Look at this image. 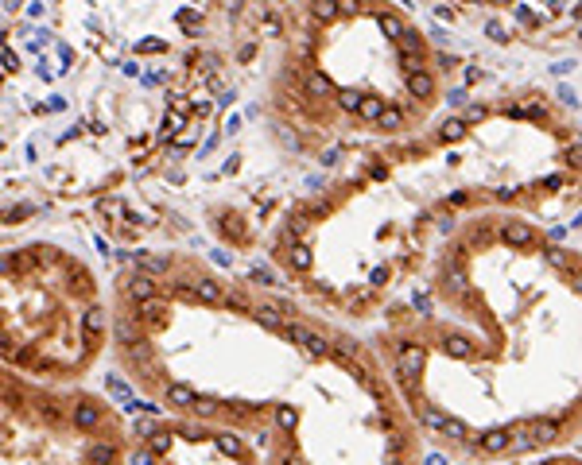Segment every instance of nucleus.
<instances>
[{
	"mask_svg": "<svg viewBox=\"0 0 582 465\" xmlns=\"http://www.w3.org/2000/svg\"><path fill=\"white\" fill-rule=\"evenodd\" d=\"M287 333H291V341H295L299 349H303L307 357H326L330 353V345H326V338H319L311 326H299V322H291L287 326Z\"/></svg>",
	"mask_w": 582,
	"mask_h": 465,
	"instance_id": "obj_1",
	"label": "nucleus"
},
{
	"mask_svg": "<svg viewBox=\"0 0 582 465\" xmlns=\"http://www.w3.org/2000/svg\"><path fill=\"white\" fill-rule=\"evenodd\" d=\"M404 85H408V93L416 101H431V98H435V74H431V70H419V74L404 78Z\"/></svg>",
	"mask_w": 582,
	"mask_h": 465,
	"instance_id": "obj_2",
	"label": "nucleus"
},
{
	"mask_svg": "<svg viewBox=\"0 0 582 465\" xmlns=\"http://www.w3.org/2000/svg\"><path fill=\"white\" fill-rule=\"evenodd\" d=\"M101 419H105V415H101V407H97V403L78 399V407H74V427H78V431H93Z\"/></svg>",
	"mask_w": 582,
	"mask_h": 465,
	"instance_id": "obj_3",
	"label": "nucleus"
},
{
	"mask_svg": "<svg viewBox=\"0 0 582 465\" xmlns=\"http://www.w3.org/2000/svg\"><path fill=\"white\" fill-rule=\"evenodd\" d=\"M125 291H128L136 303H148V299H155V279H152V276H132L128 283H125Z\"/></svg>",
	"mask_w": 582,
	"mask_h": 465,
	"instance_id": "obj_4",
	"label": "nucleus"
},
{
	"mask_svg": "<svg viewBox=\"0 0 582 465\" xmlns=\"http://www.w3.org/2000/svg\"><path fill=\"white\" fill-rule=\"evenodd\" d=\"M194 392L190 388H183V384H171V388H167V403H171V407H183V411H190L194 407Z\"/></svg>",
	"mask_w": 582,
	"mask_h": 465,
	"instance_id": "obj_5",
	"label": "nucleus"
},
{
	"mask_svg": "<svg viewBox=\"0 0 582 465\" xmlns=\"http://www.w3.org/2000/svg\"><path fill=\"white\" fill-rule=\"evenodd\" d=\"M252 318L260 326H284V310L280 306H252Z\"/></svg>",
	"mask_w": 582,
	"mask_h": 465,
	"instance_id": "obj_6",
	"label": "nucleus"
},
{
	"mask_svg": "<svg viewBox=\"0 0 582 465\" xmlns=\"http://www.w3.org/2000/svg\"><path fill=\"white\" fill-rule=\"evenodd\" d=\"M287 264L295 271H307V268H311V249H307V244H291V249H287Z\"/></svg>",
	"mask_w": 582,
	"mask_h": 465,
	"instance_id": "obj_7",
	"label": "nucleus"
},
{
	"mask_svg": "<svg viewBox=\"0 0 582 465\" xmlns=\"http://www.w3.org/2000/svg\"><path fill=\"white\" fill-rule=\"evenodd\" d=\"M311 16L319 23H330L338 16V0H311Z\"/></svg>",
	"mask_w": 582,
	"mask_h": 465,
	"instance_id": "obj_8",
	"label": "nucleus"
},
{
	"mask_svg": "<svg viewBox=\"0 0 582 465\" xmlns=\"http://www.w3.org/2000/svg\"><path fill=\"white\" fill-rule=\"evenodd\" d=\"M35 411H39L47 423H58V419H63V407H58L55 399H47V396H35Z\"/></svg>",
	"mask_w": 582,
	"mask_h": 465,
	"instance_id": "obj_9",
	"label": "nucleus"
},
{
	"mask_svg": "<svg viewBox=\"0 0 582 465\" xmlns=\"http://www.w3.org/2000/svg\"><path fill=\"white\" fill-rule=\"evenodd\" d=\"M400 125H404V109H396V105H388L381 113V120H377V128H384V132H396Z\"/></svg>",
	"mask_w": 582,
	"mask_h": 465,
	"instance_id": "obj_10",
	"label": "nucleus"
},
{
	"mask_svg": "<svg viewBox=\"0 0 582 465\" xmlns=\"http://www.w3.org/2000/svg\"><path fill=\"white\" fill-rule=\"evenodd\" d=\"M218 450H222V454H229V458H241V454H245V442H241V438H237V434H218Z\"/></svg>",
	"mask_w": 582,
	"mask_h": 465,
	"instance_id": "obj_11",
	"label": "nucleus"
},
{
	"mask_svg": "<svg viewBox=\"0 0 582 465\" xmlns=\"http://www.w3.org/2000/svg\"><path fill=\"white\" fill-rule=\"evenodd\" d=\"M194 291H198L206 303H222V295H225L222 287L214 283V279H194Z\"/></svg>",
	"mask_w": 582,
	"mask_h": 465,
	"instance_id": "obj_12",
	"label": "nucleus"
},
{
	"mask_svg": "<svg viewBox=\"0 0 582 465\" xmlns=\"http://www.w3.org/2000/svg\"><path fill=\"white\" fill-rule=\"evenodd\" d=\"M388 109V105H381V101H373V98H365V101H361V109H357V117L361 120H373V125H377V120H381V113Z\"/></svg>",
	"mask_w": 582,
	"mask_h": 465,
	"instance_id": "obj_13",
	"label": "nucleus"
},
{
	"mask_svg": "<svg viewBox=\"0 0 582 465\" xmlns=\"http://www.w3.org/2000/svg\"><path fill=\"white\" fill-rule=\"evenodd\" d=\"M160 431H163V419H152V415L136 419V434H140V438H155Z\"/></svg>",
	"mask_w": 582,
	"mask_h": 465,
	"instance_id": "obj_14",
	"label": "nucleus"
},
{
	"mask_svg": "<svg viewBox=\"0 0 582 465\" xmlns=\"http://www.w3.org/2000/svg\"><path fill=\"white\" fill-rule=\"evenodd\" d=\"M113 461H117L113 446H90V465H113Z\"/></svg>",
	"mask_w": 582,
	"mask_h": 465,
	"instance_id": "obj_15",
	"label": "nucleus"
},
{
	"mask_svg": "<svg viewBox=\"0 0 582 465\" xmlns=\"http://www.w3.org/2000/svg\"><path fill=\"white\" fill-rule=\"evenodd\" d=\"M218 411H222V403H218V399H194L190 415H198V419H214Z\"/></svg>",
	"mask_w": 582,
	"mask_h": 465,
	"instance_id": "obj_16",
	"label": "nucleus"
},
{
	"mask_svg": "<svg viewBox=\"0 0 582 465\" xmlns=\"http://www.w3.org/2000/svg\"><path fill=\"white\" fill-rule=\"evenodd\" d=\"M117 341H121V345H136V341H140V330L136 326H132V322H121V326H117Z\"/></svg>",
	"mask_w": 582,
	"mask_h": 465,
	"instance_id": "obj_17",
	"label": "nucleus"
},
{
	"mask_svg": "<svg viewBox=\"0 0 582 465\" xmlns=\"http://www.w3.org/2000/svg\"><path fill=\"white\" fill-rule=\"evenodd\" d=\"M307 90H311L315 98H326V93H330V82H326L322 74H307Z\"/></svg>",
	"mask_w": 582,
	"mask_h": 465,
	"instance_id": "obj_18",
	"label": "nucleus"
},
{
	"mask_svg": "<svg viewBox=\"0 0 582 465\" xmlns=\"http://www.w3.org/2000/svg\"><path fill=\"white\" fill-rule=\"evenodd\" d=\"M276 427L280 431H295V407H276Z\"/></svg>",
	"mask_w": 582,
	"mask_h": 465,
	"instance_id": "obj_19",
	"label": "nucleus"
},
{
	"mask_svg": "<svg viewBox=\"0 0 582 465\" xmlns=\"http://www.w3.org/2000/svg\"><path fill=\"white\" fill-rule=\"evenodd\" d=\"M140 318H148V322H160V318H163V306L155 303V299L140 303Z\"/></svg>",
	"mask_w": 582,
	"mask_h": 465,
	"instance_id": "obj_20",
	"label": "nucleus"
},
{
	"mask_svg": "<svg viewBox=\"0 0 582 465\" xmlns=\"http://www.w3.org/2000/svg\"><path fill=\"white\" fill-rule=\"evenodd\" d=\"M155 458H160V454H155L152 446H144V450H136V454L128 458V465H155Z\"/></svg>",
	"mask_w": 582,
	"mask_h": 465,
	"instance_id": "obj_21",
	"label": "nucleus"
},
{
	"mask_svg": "<svg viewBox=\"0 0 582 465\" xmlns=\"http://www.w3.org/2000/svg\"><path fill=\"white\" fill-rule=\"evenodd\" d=\"M148 446H152L155 454H163V450H171V431H160L155 438H148Z\"/></svg>",
	"mask_w": 582,
	"mask_h": 465,
	"instance_id": "obj_22",
	"label": "nucleus"
},
{
	"mask_svg": "<svg viewBox=\"0 0 582 465\" xmlns=\"http://www.w3.org/2000/svg\"><path fill=\"white\" fill-rule=\"evenodd\" d=\"M361 101H365V98H361V93L357 90H349V93H342V98H338V105H342V109H361Z\"/></svg>",
	"mask_w": 582,
	"mask_h": 465,
	"instance_id": "obj_23",
	"label": "nucleus"
},
{
	"mask_svg": "<svg viewBox=\"0 0 582 465\" xmlns=\"http://www.w3.org/2000/svg\"><path fill=\"white\" fill-rule=\"evenodd\" d=\"M361 12V0H338V16H357Z\"/></svg>",
	"mask_w": 582,
	"mask_h": 465,
	"instance_id": "obj_24",
	"label": "nucleus"
},
{
	"mask_svg": "<svg viewBox=\"0 0 582 465\" xmlns=\"http://www.w3.org/2000/svg\"><path fill=\"white\" fill-rule=\"evenodd\" d=\"M179 434H183V438H194V442H198V438H202V427H190V423H183V427H179Z\"/></svg>",
	"mask_w": 582,
	"mask_h": 465,
	"instance_id": "obj_25",
	"label": "nucleus"
},
{
	"mask_svg": "<svg viewBox=\"0 0 582 465\" xmlns=\"http://www.w3.org/2000/svg\"><path fill=\"white\" fill-rule=\"evenodd\" d=\"M163 47H167L163 39H144V43H140V51H163Z\"/></svg>",
	"mask_w": 582,
	"mask_h": 465,
	"instance_id": "obj_26",
	"label": "nucleus"
},
{
	"mask_svg": "<svg viewBox=\"0 0 582 465\" xmlns=\"http://www.w3.org/2000/svg\"><path fill=\"white\" fill-rule=\"evenodd\" d=\"M237 167H241V155H229V160H225V167H222V171H225V174H233V171H237Z\"/></svg>",
	"mask_w": 582,
	"mask_h": 465,
	"instance_id": "obj_27",
	"label": "nucleus"
},
{
	"mask_svg": "<svg viewBox=\"0 0 582 465\" xmlns=\"http://www.w3.org/2000/svg\"><path fill=\"white\" fill-rule=\"evenodd\" d=\"M210 256H214V264H229V260H233V256H229V252H222V249H214Z\"/></svg>",
	"mask_w": 582,
	"mask_h": 465,
	"instance_id": "obj_28",
	"label": "nucleus"
},
{
	"mask_svg": "<svg viewBox=\"0 0 582 465\" xmlns=\"http://www.w3.org/2000/svg\"><path fill=\"white\" fill-rule=\"evenodd\" d=\"M427 465H446V458H443V454H431V458H427Z\"/></svg>",
	"mask_w": 582,
	"mask_h": 465,
	"instance_id": "obj_29",
	"label": "nucleus"
},
{
	"mask_svg": "<svg viewBox=\"0 0 582 465\" xmlns=\"http://www.w3.org/2000/svg\"><path fill=\"white\" fill-rule=\"evenodd\" d=\"M280 465H303V461H299V458H284V461H280Z\"/></svg>",
	"mask_w": 582,
	"mask_h": 465,
	"instance_id": "obj_30",
	"label": "nucleus"
},
{
	"mask_svg": "<svg viewBox=\"0 0 582 465\" xmlns=\"http://www.w3.org/2000/svg\"><path fill=\"white\" fill-rule=\"evenodd\" d=\"M384 465H408V461H400V458H388Z\"/></svg>",
	"mask_w": 582,
	"mask_h": 465,
	"instance_id": "obj_31",
	"label": "nucleus"
}]
</instances>
